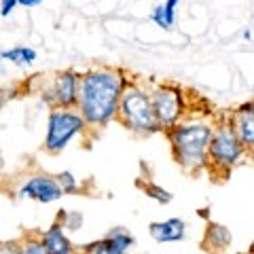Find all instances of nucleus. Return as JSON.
Masks as SVG:
<instances>
[{
    "label": "nucleus",
    "mask_w": 254,
    "mask_h": 254,
    "mask_svg": "<svg viewBox=\"0 0 254 254\" xmlns=\"http://www.w3.org/2000/svg\"><path fill=\"white\" fill-rule=\"evenodd\" d=\"M125 87V76L117 70H91L78 78L76 106L85 125L104 127L117 119L119 100Z\"/></svg>",
    "instance_id": "nucleus-1"
},
{
    "label": "nucleus",
    "mask_w": 254,
    "mask_h": 254,
    "mask_svg": "<svg viewBox=\"0 0 254 254\" xmlns=\"http://www.w3.org/2000/svg\"><path fill=\"white\" fill-rule=\"evenodd\" d=\"M229 125H231L237 140L244 144V148L250 150L254 144V104L252 102H246V104L237 108L231 117V121H229Z\"/></svg>",
    "instance_id": "nucleus-9"
},
{
    "label": "nucleus",
    "mask_w": 254,
    "mask_h": 254,
    "mask_svg": "<svg viewBox=\"0 0 254 254\" xmlns=\"http://www.w3.org/2000/svg\"><path fill=\"white\" fill-rule=\"evenodd\" d=\"M19 254H49V252L45 250V246L41 244V240H38V237H30V240L21 242Z\"/></svg>",
    "instance_id": "nucleus-19"
},
{
    "label": "nucleus",
    "mask_w": 254,
    "mask_h": 254,
    "mask_svg": "<svg viewBox=\"0 0 254 254\" xmlns=\"http://www.w3.org/2000/svg\"><path fill=\"white\" fill-rule=\"evenodd\" d=\"M178 2L180 0H165L161 4L163 6V17H165V23H168V30H172L174 21H176V9H178Z\"/></svg>",
    "instance_id": "nucleus-20"
},
{
    "label": "nucleus",
    "mask_w": 254,
    "mask_h": 254,
    "mask_svg": "<svg viewBox=\"0 0 254 254\" xmlns=\"http://www.w3.org/2000/svg\"><path fill=\"white\" fill-rule=\"evenodd\" d=\"M0 60L17 64V66H30L36 60V51L32 47H13V49L0 51Z\"/></svg>",
    "instance_id": "nucleus-13"
},
{
    "label": "nucleus",
    "mask_w": 254,
    "mask_h": 254,
    "mask_svg": "<svg viewBox=\"0 0 254 254\" xmlns=\"http://www.w3.org/2000/svg\"><path fill=\"white\" fill-rule=\"evenodd\" d=\"M117 117L123 121L125 127H129L136 133H157L161 131L159 127L155 113H153V104H150V95L146 91H142L136 85H125L121 100H119V108H117Z\"/></svg>",
    "instance_id": "nucleus-3"
},
{
    "label": "nucleus",
    "mask_w": 254,
    "mask_h": 254,
    "mask_svg": "<svg viewBox=\"0 0 254 254\" xmlns=\"http://www.w3.org/2000/svg\"><path fill=\"white\" fill-rule=\"evenodd\" d=\"M2 165H4V161H2V155H0V170H2Z\"/></svg>",
    "instance_id": "nucleus-25"
},
{
    "label": "nucleus",
    "mask_w": 254,
    "mask_h": 254,
    "mask_svg": "<svg viewBox=\"0 0 254 254\" xmlns=\"http://www.w3.org/2000/svg\"><path fill=\"white\" fill-rule=\"evenodd\" d=\"M246 148L237 136L233 133L231 125L222 123L212 129V138L208 144V155H205V168H210L216 176H227L237 163L244 159Z\"/></svg>",
    "instance_id": "nucleus-4"
},
{
    "label": "nucleus",
    "mask_w": 254,
    "mask_h": 254,
    "mask_svg": "<svg viewBox=\"0 0 254 254\" xmlns=\"http://www.w3.org/2000/svg\"><path fill=\"white\" fill-rule=\"evenodd\" d=\"M60 225H62V229L64 231H78V229L83 227V214L81 212H68V210H62V214H60Z\"/></svg>",
    "instance_id": "nucleus-15"
},
{
    "label": "nucleus",
    "mask_w": 254,
    "mask_h": 254,
    "mask_svg": "<svg viewBox=\"0 0 254 254\" xmlns=\"http://www.w3.org/2000/svg\"><path fill=\"white\" fill-rule=\"evenodd\" d=\"M144 189V193L150 197V199H155V201H159L161 205H165V203H170L172 199H174V195L170 193L168 189H163V187H159V185H155V182H148V185H144L142 187Z\"/></svg>",
    "instance_id": "nucleus-16"
},
{
    "label": "nucleus",
    "mask_w": 254,
    "mask_h": 254,
    "mask_svg": "<svg viewBox=\"0 0 254 254\" xmlns=\"http://www.w3.org/2000/svg\"><path fill=\"white\" fill-rule=\"evenodd\" d=\"M85 252H87V254H125V252L119 250L117 246L110 244L106 237H104V240H100V242L89 244V246L85 248Z\"/></svg>",
    "instance_id": "nucleus-18"
},
{
    "label": "nucleus",
    "mask_w": 254,
    "mask_h": 254,
    "mask_svg": "<svg viewBox=\"0 0 254 254\" xmlns=\"http://www.w3.org/2000/svg\"><path fill=\"white\" fill-rule=\"evenodd\" d=\"M150 104H153V113L159 127L165 131L180 123L182 115H185V98H182V91L174 85L157 87L150 95Z\"/></svg>",
    "instance_id": "nucleus-6"
},
{
    "label": "nucleus",
    "mask_w": 254,
    "mask_h": 254,
    "mask_svg": "<svg viewBox=\"0 0 254 254\" xmlns=\"http://www.w3.org/2000/svg\"><path fill=\"white\" fill-rule=\"evenodd\" d=\"M55 182L60 185L64 195H66V193H76V190H78V180H76V176L70 170L60 172L58 176H55Z\"/></svg>",
    "instance_id": "nucleus-17"
},
{
    "label": "nucleus",
    "mask_w": 254,
    "mask_h": 254,
    "mask_svg": "<svg viewBox=\"0 0 254 254\" xmlns=\"http://www.w3.org/2000/svg\"><path fill=\"white\" fill-rule=\"evenodd\" d=\"M106 240L113 244V246H117L121 252H125L127 254V250H131L133 246H136V237H133L127 229H123V227H115V229H110V231L106 233Z\"/></svg>",
    "instance_id": "nucleus-14"
},
{
    "label": "nucleus",
    "mask_w": 254,
    "mask_h": 254,
    "mask_svg": "<svg viewBox=\"0 0 254 254\" xmlns=\"http://www.w3.org/2000/svg\"><path fill=\"white\" fill-rule=\"evenodd\" d=\"M0 244H2V242H0Z\"/></svg>",
    "instance_id": "nucleus-26"
},
{
    "label": "nucleus",
    "mask_w": 254,
    "mask_h": 254,
    "mask_svg": "<svg viewBox=\"0 0 254 254\" xmlns=\"http://www.w3.org/2000/svg\"><path fill=\"white\" fill-rule=\"evenodd\" d=\"M203 246L212 254H225L229 250V246H231V231L225 225L210 222L203 235Z\"/></svg>",
    "instance_id": "nucleus-12"
},
{
    "label": "nucleus",
    "mask_w": 254,
    "mask_h": 254,
    "mask_svg": "<svg viewBox=\"0 0 254 254\" xmlns=\"http://www.w3.org/2000/svg\"><path fill=\"white\" fill-rule=\"evenodd\" d=\"M76 93H78V76L72 70H64L55 76L53 81V104L60 108L70 110L72 106H76Z\"/></svg>",
    "instance_id": "nucleus-8"
},
{
    "label": "nucleus",
    "mask_w": 254,
    "mask_h": 254,
    "mask_svg": "<svg viewBox=\"0 0 254 254\" xmlns=\"http://www.w3.org/2000/svg\"><path fill=\"white\" fill-rule=\"evenodd\" d=\"M244 38H246V41H252V30H250V28L244 30Z\"/></svg>",
    "instance_id": "nucleus-24"
},
{
    "label": "nucleus",
    "mask_w": 254,
    "mask_h": 254,
    "mask_svg": "<svg viewBox=\"0 0 254 254\" xmlns=\"http://www.w3.org/2000/svg\"><path fill=\"white\" fill-rule=\"evenodd\" d=\"M38 4H43V0H17V6H26V9H36Z\"/></svg>",
    "instance_id": "nucleus-23"
},
{
    "label": "nucleus",
    "mask_w": 254,
    "mask_h": 254,
    "mask_svg": "<svg viewBox=\"0 0 254 254\" xmlns=\"http://www.w3.org/2000/svg\"><path fill=\"white\" fill-rule=\"evenodd\" d=\"M85 121L74 110L53 108L47 121V136H45V150L51 155H60L70 144V140L78 136L85 129Z\"/></svg>",
    "instance_id": "nucleus-5"
},
{
    "label": "nucleus",
    "mask_w": 254,
    "mask_h": 254,
    "mask_svg": "<svg viewBox=\"0 0 254 254\" xmlns=\"http://www.w3.org/2000/svg\"><path fill=\"white\" fill-rule=\"evenodd\" d=\"M148 233L157 244H176L187 237V222L182 218H168L161 222H150Z\"/></svg>",
    "instance_id": "nucleus-10"
},
{
    "label": "nucleus",
    "mask_w": 254,
    "mask_h": 254,
    "mask_svg": "<svg viewBox=\"0 0 254 254\" xmlns=\"http://www.w3.org/2000/svg\"><path fill=\"white\" fill-rule=\"evenodd\" d=\"M214 127L205 121H185L168 129L172 153L176 163L187 172H201Z\"/></svg>",
    "instance_id": "nucleus-2"
},
{
    "label": "nucleus",
    "mask_w": 254,
    "mask_h": 254,
    "mask_svg": "<svg viewBox=\"0 0 254 254\" xmlns=\"http://www.w3.org/2000/svg\"><path fill=\"white\" fill-rule=\"evenodd\" d=\"M17 197L19 199H34L41 203H53V201H60L64 193L53 176L34 174V176L26 178V182L17 189Z\"/></svg>",
    "instance_id": "nucleus-7"
},
{
    "label": "nucleus",
    "mask_w": 254,
    "mask_h": 254,
    "mask_svg": "<svg viewBox=\"0 0 254 254\" xmlns=\"http://www.w3.org/2000/svg\"><path fill=\"white\" fill-rule=\"evenodd\" d=\"M17 9V0H0V15L9 17V15Z\"/></svg>",
    "instance_id": "nucleus-21"
},
{
    "label": "nucleus",
    "mask_w": 254,
    "mask_h": 254,
    "mask_svg": "<svg viewBox=\"0 0 254 254\" xmlns=\"http://www.w3.org/2000/svg\"><path fill=\"white\" fill-rule=\"evenodd\" d=\"M21 242H2L0 244V254H19Z\"/></svg>",
    "instance_id": "nucleus-22"
},
{
    "label": "nucleus",
    "mask_w": 254,
    "mask_h": 254,
    "mask_svg": "<svg viewBox=\"0 0 254 254\" xmlns=\"http://www.w3.org/2000/svg\"><path fill=\"white\" fill-rule=\"evenodd\" d=\"M38 240H41V244L49 254H81L76 250V246L68 240V235L62 229L60 222H55L45 233L38 235Z\"/></svg>",
    "instance_id": "nucleus-11"
}]
</instances>
